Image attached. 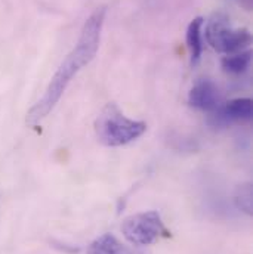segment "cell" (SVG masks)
Instances as JSON below:
<instances>
[{
    "label": "cell",
    "mask_w": 253,
    "mask_h": 254,
    "mask_svg": "<svg viewBox=\"0 0 253 254\" xmlns=\"http://www.w3.org/2000/svg\"><path fill=\"white\" fill-rule=\"evenodd\" d=\"M206 40L219 54H236L251 45L252 36L246 28L233 30L230 18L224 12L210 16L206 25Z\"/></svg>",
    "instance_id": "277c9868"
},
{
    "label": "cell",
    "mask_w": 253,
    "mask_h": 254,
    "mask_svg": "<svg viewBox=\"0 0 253 254\" xmlns=\"http://www.w3.org/2000/svg\"><path fill=\"white\" fill-rule=\"evenodd\" d=\"M234 202L240 211H243L248 216L252 214V184L251 182H246L237 187L236 193H234Z\"/></svg>",
    "instance_id": "30bf717a"
},
{
    "label": "cell",
    "mask_w": 253,
    "mask_h": 254,
    "mask_svg": "<svg viewBox=\"0 0 253 254\" xmlns=\"http://www.w3.org/2000/svg\"><path fill=\"white\" fill-rule=\"evenodd\" d=\"M204 19L201 16L194 18L190 22L188 28H187V48L190 52L191 65L195 66L197 64L200 63L201 58V52H203V39H201V28H203Z\"/></svg>",
    "instance_id": "ba28073f"
},
{
    "label": "cell",
    "mask_w": 253,
    "mask_h": 254,
    "mask_svg": "<svg viewBox=\"0 0 253 254\" xmlns=\"http://www.w3.org/2000/svg\"><path fill=\"white\" fill-rule=\"evenodd\" d=\"M122 234L132 246H151L162 238L170 237L159 211H144L126 217L122 223Z\"/></svg>",
    "instance_id": "3957f363"
},
{
    "label": "cell",
    "mask_w": 253,
    "mask_h": 254,
    "mask_svg": "<svg viewBox=\"0 0 253 254\" xmlns=\"http://www.w3.org/2000/svg\"><path fill=\"white\" fill-rule=\"evenodd\" d=\"M147 130V123L127 119L114 104H107L95 120V134L104 146H125L141 137Z\"/></svg>",
    "instance_id": "7a4b0ae2"
},
{
    "label": "cell",
    "mask_w": 253,
    "mask_h": 254,
    "mask_svg": "<svg viewBox=\"0 0 253 254\" xmlns=\"http://www.w3.org/2000/svg\"><path fill=\"white\" fill-rule=\"evenodd\" d=\"M239 1H240V0H239Z\"/></svg>",
    "instance_id": "8fae6325"
},
{
    "label": "cell",
    "mask_w": 253,
    "mask_h": 254,
    "mask_svg": "<svg viewBox=\"0 0 253 254\" xmlns=\"http://www.w3.org/2000/svg\"><path fill=\"white\" fill-rule=\"evenodd\" d=\"M252 120V99L237 98L221 104L213 113H210V123L213 126H228L236 122Z\"/></svg>",
    "instance_id": "5b68a950"
},
{
    "label": "cell",
    "mask_w": 253,
    "mask_h": 254,
    "mask_svg": "<svg viewBox=\"0 0 253 254\" xmlns=\"http://www.w3.org/2000/svg\"><path fill=\"white\" fill-rule=\"evenodd\" d=\"M251 60H252V54L249 51L228 55L222 60V68H224V71H227L230 74H243L249 68Z\"/></svg>",
    "instance_id": "9c48e42d"
},
{
    "label": "cell",
    "mask_w": 253,
    "mask_h": 254,
    "mask_svg": "<svg viewBox=\"0 0 253 254\" xmlns=\"http://www.w3.org/2000/svg\"><path fill=\"white\" fill-rule=\"evenodd\" d=\"M188 104L195 110L213 113L222 104L218 86L209 78L198 80L191 87L190 93H188Z\"/></svg>",
    "instance_id": "8992f818"
},
{
    "label": "cell",
    "mask_w": 253,
    "mask_h": 254,
    "mask_svg": "<svg viewBox=\"0 0 253 254\" xmlns=\"http://www.w3.org/2000/svg\"><path fill=\"white\" fill-rule=\"evenodd\" d=\"M86 254H136L127 246L120 243L113 234H104L93 240Z\"/></svg>",
    "instance_id": "52a82bcc"
},
{
    "label": "cell",
    "mask_w": 253,
    "mask_h": 254,
    "mask_svg": "<svg viewBox=\"0 0 253 254\" xmlns=\"http://www.w3.org/2000/svg\"><path fill=\"white\" fill-rule=\"evenodd\" d=\"M105 13H107L105 6H99L86 19L74 49L67 55L64 63L60 65V68L54 74L43 96L28 111L27 123L30 126H34L40 123L45 117H48V114L60 102L65 89L68 87L74 75L95 58L98 48H99V42H101V33H102V27L105 21Z\"/></svg>",
    "instance_id": "6da1fadb"
}]
</instances>
